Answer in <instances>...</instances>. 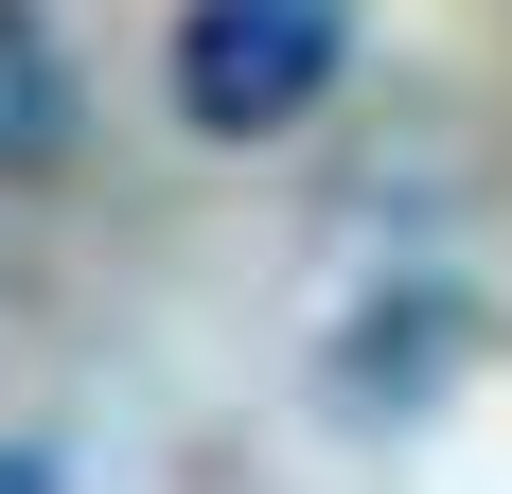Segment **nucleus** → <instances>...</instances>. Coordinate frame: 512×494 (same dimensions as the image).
Listing matches in <instances>:
<instances>
[{
  "mask_svg": "<svg viewBox=\"0 0 512 494\" xmlns=\"http://www.w3.org/2000/svg\"><path fill=\"white\" fill-rule=\"evenodd\" d=\"M336 89V0H195L177 18V106L212 142H265Z\"/></svg>",
  "mask_w": 512,
  "mask_h": 494,
  "instance_id": "f257e3e1",
  "label": "nucleus"
},
{
  "mask_svg": "<svg viewBox=\"0 0 512 494\" xmlns=\"http://www.w3.org/2000/svg\"><path fill=\"white\" fill-rule=\"evenodd\" d=\"M71 124V71H53V18L36 0H0V159H53Z\"/></svg>",
  "mask_w": 512,
  "mask_h": 494,
  "instance_id": "f03ea898",
  "label": "nucleus"
},
{
  "mask_svg": "<svg viewBox=\"0 0 512 494\" xmlns=\"http://www.w3.org/2000/svg\"><path fill=\"white\" fill-rule=\"evenodd\" d=\"M0 494H53V459H18V442H0Z\"/></svg>",
  "mask_w": 512,
  "mask_h": 494,
  "instance_id": "7ed1b4c3",
  "label": "nucleus"
}]
</instances>
